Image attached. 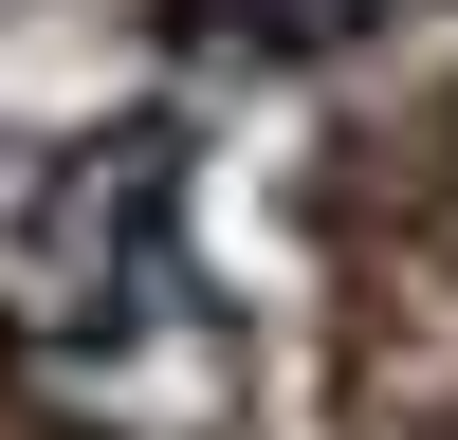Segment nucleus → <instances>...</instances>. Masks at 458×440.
Instances as JSON below:
<instances>
[{
	"instance_id": "nucleus-1",
	"label": "nucleus",
	"mask_w": 458,
	"mask_h": 440,
	"mask_svg": "<svg viewBox=\"0 0 458 440\" xmlns=\"http://www.w3.org/2000/svg\"><path fill=\"white\" fill-rule=\"evenodd\" d=\"M19 349L37 385L110 403V422H202L220 403V293L183 257V129L129 110L19 202Z\"/></svg>"
},
{
	"instance_id": "nucleus-2",
	"label": "nucleus",
	"mask_w": 458,
	"mask_h": 440,
	"mask_svg": "<svg viewBox=\"0 0 458 440\" xmlns=\"http://www.w3.org/2000/svg\"><path fill=\"white\" fill-rule=\"evenodd\" d=\"M367 19H386V0H165V37L220 55V73H330Z\"/></svg>"
}]
</instances>
